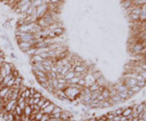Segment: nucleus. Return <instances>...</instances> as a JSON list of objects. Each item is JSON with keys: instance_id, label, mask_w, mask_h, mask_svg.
<instances>
[{"instance_id": "nucleus-15", "label": "nucleus", "mask_w": 146, "mask_h": 121, "mask_svg": "<svg viewBox=\"0 0 146 121\" xmlns=\"http://www.w3.org/2000/svg\"><path fill=\"white\" fill-rule=\"evenodd\" d=\"M101 95L103 96V98L105 100H108L110 98V91H109V89L107 87H104V89L101 92Z\"/></svg>"}, {"instance_id": "nucleus-13", "label": "nucleus", "mask_w": 146, "mask_h": 121, "mask_svg": "<svg viewBox=\"0 0 146 121\" xmlns=\"http://www.w3.org/2000/svg\"><path fill=\"white\" fill-rule=\"evenodd\" d=\"M17 105L22 109V110H24V108H25V106H26V103H25V101H24V98L23 97H19L18 100H17Z\"/></svg>"}, {"instance_id": "nucleus-3", "label": "nucleus", "mask_w": 146, "mask_h": 121, "mask_svg": "<svg viewBox=\"0 0 146 121\" xmlns=\"http://www.w3.org/2000/svg\"><path fill=\"white\" fill-rule=\"evenodd\" d=\"M143 48H144L143 43H140V42H137V43H135V44H134L131 47V50H132L133 54H135V55L141 54Z\"/></svg>"}, {"instance_id": "nucleus-33", "label": "nucleus", "mask_w": 146, "mask_h": 121, "mask_svg": "<svg viewBox=\"0 0 146 121\" xmlns=\"http://www.w3.org/2000/svg\"><path fill=\"white\" fill-rule=\"evenodd\" d=\"M146 84V80H141V81H137L136 82V85H138L139 87H143V86H145Z\"/></svg>"}, {"instance_id": "nucleus-19", "label": "nucleus", "mask_w": 146, "mask_h": 121, "mask_svg": "<svg viewBox=\"0 0 146 121\" xmlns=\"http://www.w3.org/2000/svg\"><path fill=\"white\" fill-rule=\"evenodd\" d=\"M133 113V108H124V110H123V113H122V115L123 116H129L130 114H132Z\"/></svg>"}, {"instance_id": "nucleus-5", "label": "nucleus", "mask_w": 146, "mask_h": 121, "mask_svg": "<svg viewBox=\"0 0 146 121\" xmlns=\"http://www.w3.org/2000/svg\"><path fill=\"white\" fill-rule=\"evenodd\" d=\"M84 79L86 81V86L85 87H89L93 83H95L97 81V79H96V77H94L93 73H87L85 75V77H84Z\"/></svg>"}, {"instance_id": "nucleus-28", "label": "nucleus", "mask_w": 146, "mask_h": 121, "mask_svg": "<svg viewBox=\"0 0 146 121\" xmlns=\"http://www.w3.org/2000/svg\"><path fill=\"white\" fill-rule=\"evenodd\" d=\"M42 97H43V95H42V93L39 92V91H36L33 94V96H32L33 99H40V98H42Z\"/></svg>"}, {"instance_id": "nucleus-7", "label": "nucleus", "mask_w": 146, "mask_h": 121, "mask_svg": "<svg viewBox=\"0 0 146 121\" xmlns=\"http://www.w3.org/2000/svg\"><path fill=\"white\" fill-rule=\"evenodd\" d=\"M16 106H17V100H10V101H8L7 103H5L4 109L6 110V111L10 112V111L15 110Z\"/></svg>"}, {"instance_id": "nucleus-12", "label": "nucleus", "mask_w": 146, "mask_h": 121, "mask_svg": "<svg viewBox=\"0 0 146 121\" xmlns=\"http://www.w3.org/2000/svg\"><path fill=\"white\" fill-rule=\"evenodd\" d=\"M55 107H56V105H55V104H53V103H51V104H50V105H49L46 109H44V110H42V111H43V113H45V114H51Z\"/></svg>"}, {"instance_id": "nucleus-41", "label": "nucleus", "mask_w": 146, "mask_h": 121, "mask_svg": "<svg viewBox=\"0 0 146 121\" xmlns=\"http://www.w3.org/2000/svg\"><path fill=\"white\" fill-rule=\"evenodd\" d=\"M2 80H3V77H2L1 76H0V85L2 84Z\"/></svg>"}, {"instance_id": "nucleus-39", "label": "nucleus", "mask_w": 146, "mask_h": 121, "mask_svg": "<svg viewBox=\"0 0 146 121\" xmlns=\"http://www.w3.org/2000/svg\"><path fill=\"white\" fill-rule=\"evenodd\" d=\"M139 74H140V75L143 77V78H144V79L146 80V71H145V70H143V71H142L141 73H139Z\"/></svg>"}, {"instance_id": "nucleus-2", "label": "nucleus", "mask_w": 146, "mask_h": 121, "mask_svg": "<svg viewBox=\"0 0 146 121\" xmlns=\"http://www.w3.org/2000/svg\"><path fill=\"white\" fill-rule=\"evenodd\" d=\"M17 42H32L35 39V35L32 33H24L16 31L15 33Z\"/></svg>"}, {"instance_id": "nucleus-9", "label": "nucleus", "mask_w": 146, "mask_h": 121, "mask_svg": "<svg viewBox=\"0 0 146 121\" xmlns=\"http://www.w3.org/2000/svg\"><path fill=\"white\" fill-rule=\"evenodd\" d=\"M136 82H137V80L135 78H126V79H124V83L126 84V86L129 89L136 85Z\"/></svg>"}, {"instance_id": "nucleus-11", "label": "nucleus", "mask_w": 146, "mask_h": 121, "mask_svg": "<svg viewBox=\"0 0 146 121\" xmlns=\"http://www.w3.org/2000/svg\"><path fill=\"white\" fill-rule=\"evenodd\" d=\"M32 110H33V108L32 106H29V105H26L24 110H23V115L26 116V117H29L32 113Z\"/></svg>"}, {"instance_id": "nucleus-38", "label": "nucleus", "mask_w": 146, "mask_h": 121, "mask_svg": "<svg viewBox=\"0 0 146 121\" xmlns=\"http://www.w3.org/2000/svg\"><path fill=\"white\" fill-rule=\"evenodd\" d=\"M97 100H98V101H99V102H102V101H104V98H103V96H102V95H101V94H99V95H98V97H97Z\"/></svg>"}, {"instance_id": "nucleus-26", "label": "nucleus", "mask_w": 146, "mask_h": 121, "mask_svg": "<svg viewBox=\"0 0 146 121\" xmlns=\"http://www.w3.org/2000/svg\"><path fill=\"white\" fill-rule=\"evenodd\" d=\"M62 112V109L60 108V107H58V106H56L55 108H54V110L52 111V113L51 114H55V113H61Z\"/></svg>"}, {"instance_id": "nucleus-43", "label": "nucleus", "mask_w": 146, "mask_h": 121, "mask_svg": "<svg viewBox=\"0 0 146 121\" xmlns=\"http://www.w3.org/2000/svg\"><path fill=\"white\" fill-rule=\"evenodd\" d=\"M0 99H1V97H0Z\"/></svg>"}, {"instance_id": "nucleus-8", "label": "nucleus", "mask_w": 146, "mask_h": 121, "mask_svg": "<svg viewBox=\"0 0 146 121\" xmlns=\"http://www.w3.org/2000/svg\"><path fill=\"white\" fill-rule=\"evenodd\" d=\"M29 60H30V64H32V63H41L45 59L43 57H41L40 54H34L29 57Z\"/></svg>"}, {"instance_id": "nucleus-36", "label": "nucleus", "mask_w": 146, "mask_h": 121, "mask_svg": "<svg viewBox=\"0 0 146 121\" xmlns=\"http://www.w3.org/2000/svg\"><path fill=\"white\" fill-rule=\"evenodd\" d=\"M63 0H50V3H54V4H61Z\"/></svg>"}, {"instance_id": "nucleus-40", "label": "nucleus", "mask_w": 146, "mask_h": 121, "mask_svg": "<svg viewBox=\"0 0 146 121\" xmlns=\"http://www.w3.org/2000/svg\"><path fill=\"white\" fill-rule=\"evenodd\" d=\"M88 121H97V119L94 117V118H91V119H89V120H88Z\"/></svg>"}, {"instance_id": "nucleus-18", "label": "nucleus", "mask_w": 146, "mask_h": 121, "mask_svg": "<svg viewBox=\"0 0 146 121\" xmlns=\"http://www.w3.org/2000/svg\"><path fill=\"white\" fill-rule=\"evenodd\" d=\"M53 32L56 34V36H60V35H62V34L65 33L63 27H57V28H56L55 30H53Z\"/></svg>"}, {"instance_id": "nucleus-6", "label": "nucleus", "mask_w": 146, "mask_h": 121, "mask_svg": "<svg viewBox=\"0 0 146 121\" xmlns=\"http://www.w3.org/2000/svg\"><path fill=\"white\" fill-rule=\"evenodd\" d=\"M18 46H19V48L23 52H25L27 49H29L30 48L34 47L31 42H18Z\"/></svg>"}, {"instance_id": "nucleus-24", "label": "nucleus", "mask_w": 146, "mask_h": 121, "mask_svg": "<svg viewBox=\"0 0 146 121\" xmlns=\"http://www.w3.org/2000/svg\"><path fill=\"white\" fill-rule=\"evenodd\" d=\"M144 108H145V104H140V105H136V110H137V112H138V114L139 113H141L143 110H144Z\"/></svg>"}, {"instance_id": "nucleus-4", "label": "nucleus", "mask_w": 146, "mask_h": 121, "mask_svg": "<svg viewBox=\"0 0 146 121\" xmlns=\"http://www.w3.org/2000/svg\"><path fill=\"white\" fill-rule=\"evenodd\" d=\"M47 11H48V4H46V3L40 5L39 7H37L36 8V17H37V19L42 18L47 13Z\"/></svg>"}, {"instance_id": "nucleus-1", "label": "nucleus", "mask_w": 146, "mask_h": 121, "mask_svg": "<svg viewBox=\"0 0 146 121\" xmlns=\"http://www.w3.org/2000/svg\"><path fill=\"white\" fill-rule=\"evenodd\" d=\"M81 91L79 88H77L76 86H74V84H71L64 89V92L67 96V98L70 101H73V100H76L80 96L81 94Z\"/></svg>"}, {"instance_id": "nucleus-23", "label": "nucleus", "mask_w": 146, "mask_h": 121, "mask_svg": "<svg viewBox=\"0 0 146 121\" xmlns=\"http://www.w3.org/2000/svg\"><path fill=\"white\" fill-rule=\"evenodd\" d=\"M35 79L37 80V82H39V83H43V82H47L49 78H48L47 77H35Z\"/></svg>"}, {"instance_id": "nucleus-22", "label": "nucleus", "mask_w": 146, "mask_h": 121, "mask_svg": "<svg viewBox=\"0 0 146 121\" xmlns=\"http://www.w3.org/2000/svg\"><path fill=\"white\" fill-rule=\"evenodd\" d=\"M75 77V72L74 71H69L67 74L64 76V78L66 79V80H69V79H71L72 77Z\"/></svg>"}, {"instance_id": "nucleus-32", "label": "nucleus", "mask_w": 146, "mask_h": 121, "mask_svg": "<svg viewBox=\"0 0 146 121\" xmlns=\"http://www.w3.org/2000/svg\"><path fill=\"white\" fill-rule=\"evenodd\" d=\"M14 83H15V77H13L10 81H8V83L6 84V86H7V87L11 88V87H13V86H14Z\"/></svg>"}, {"instance_id": "nucleus-34", "label": "nucleus", "mask_w": 146, "mask_h": 121, "mask_svg": "<svg viewBox=\"0 0 146 121\" xmlns=\"http://www.w3.org/2000/svg\"><path fill=\"white\" fill-rule=\"evenodd\" d=\"M56 79H57L58 83H67V81L64 77H59V78H56Z\"/></svg>"}, {"instance_id": "nucleus-44", "label": "nucleus", "mask_w": 146, "mask_h": 121, "mask_svg": "<svg viewBox=\"0 0 146 121\" xmlns=\"http://www.w3.org/2000/svg\"><path fill=\"white\" fill-rule=\"evenodd\" d=\"M105 121H107V120H105Z\"/></svg>"}, {"instance_id": "nucleus-37", "label": "nucleus", "mask_w": 146, "mask_h": 121, "mask_svg": "<svg viewBox=\"0 0 146 121\" xmlns=\"http://www.w3.org/2000/svg\"><path fill=\"white\" fill-rule=\"evenodd\" d=\"M121 116L122 115H115L113 118V121H121Z\"/></svg>"}, {"instance_id": "nucleus-25", "label": "nucleus", "mask_w": 146, "mask_h": 121, "mask_svg": "<svg viewBox=\"0 0 146 121\" xmlns=\"http://www.w3.org/2000/svg\"><path fill=\"white\" fill-rule=\"evenodd\" d=\"M43 111L42 110H40L38 113H36L35 114V116H34V120L35 121H40L41 120V118H42V116H43Z\"/></svg>"}, {"instance_id": "nucleus-21", "label": "nucleus", "mask_w": 146, "mask_h": 121, "mask_svg": "<svg viewBox=\"0 0 146 121\" xmlns=\"http://www.w3.org/2000/svg\"><path fill=\"white\" fill-rule=\"evenodd\" d=\"M99 87H100V86H99V85L97 84V82L96 81V82L93 83L91 86H89V89H90L91 92H94V91H97V90L99 89Z\"/></svg>"}, {"instance_id": "nucleus-31", "label": "nucleus", "mask_w": 146, "mask_h": 121, "mask_svg": "<svg viewBox=\"0 0 146 121\" xmlns=\"http://www.w3.org/2000/svg\"><path fill=\"white\" fill-rule=\"evenodd\" d=\"M51 103H52V102H51L50 100L48 99V100H47V101L45 102V103H44V104H43V105L41 106V110H44V109H46V108H47V107H48V106H49V105H50Z\"/></svg>"}, {"instance_id": "nucleus-16", "label": "nucleus", "mask_w": 146, "mask_h": 121, "mask_svg": "<svg viewBox=\"0 0 146 121\" xmlns=\"http://www.w3.org/2000/svg\"><path fill=\"white\" fill-rule=\"evenodd\" d=\"M44 3H45L44 0H33V1L30 2L31 6L34 7V8H37V7H39L40 5H42V4H44Z\"/></svg>"}, {"instance_id": "nucleus-14", "label": "nucleus", "mask_w": 146, "mask_h": 121, "mask_svg": "<svg viewBox=\"0 0 146 121\" xmlns=\"http://www.w3.org/2000/svg\"><path fill=\"white\" fill-rule=\"evenodd\" d=\"M14 77V76H13V74H9V75H7L6 77H3V80H2V85L3 86H6V84L8 83V81H10L12 78Z\"/></svg>"}, {"instance_id": "nucleus-35", "label": "nucleus", "mask_w": 146, "mask_h": 121, "mask_svg": "<svg viewBox=\"0 0 146 121\" xmlns=\"http://www.w3.org/2000/svg\"><path fill=\"white\" fill-rule=\"evenodd\" d=\"M61 113H55V114H51V117H54L56 119H60Z\"/></svg>"}, {"instance_id": "nucleus-29", "label": "nucleus", "mask_w": 146, "mask_h": 121, "mask_svg": "<svg viewBox=\"0 0 146 121\" xmlns=\"http://www.w3.org/2000/svg\"><path fill=\"white\" fill-rule=\"evenodd\" d=\"M140 89H141V87H139L138 85H135V86H133L132 88H130V90H131L133 93H137V92H139Z\"/></svg>"}, {"instance_id": "nucleus-42", "label": "nucleus", "mask_w": 146, "mask_h": 121, "mask_svg": "<svg viewBox=\"0 0 146 121\" xmlns=\"http://www.w3.org/2000/svg\"><path fill=\"white\" fill-rule=\"evenodd\" d=\"M138 121H146V120H144L143 118H138Z\"/></svg>"}, {"instance_id": "nucleus-30", "label": "nucleus", "mask_w": 146, "mask_h": 121, "mask_svg": "<svg viewBox=\"0 0 146 121\" xmlns=\"http://www.w3.org/2000/svg\"><path fill=\"white\" fill-rule=\"evenodd\" d=\"M50 118H51V114H45V113H44L40 121H48Z\"/></svg>"}, {"instance_id": "nucleus-27", "label": "nucleus", "mask_w": 146, "mask_h": 121, "mask_svg": "<svg viewBox=\"0 0 146 121\" xmlns=\"http://www.w3.org/2000/svg\"><path fill=\"white\" fill-rule=\"evenodd\" d=\"M132 4H133V1H131V0H126L125 2H123V6L125 8H130V7H132Z\"/></svg>"}, {"instance_id": "nucleus-20", "label": "nucleus", "mask_w": 146, "mask_h": 121, "mask_svg": "<svg viewBox=\"0 0 146 121\" xmlns=\"http://www.w3.org/2000/svg\"><path fill=\"white\" fill-rule=\"evenodd\" d=\"M79 78H80V77H72L71 79H69V80H66V81H67V86L71 85V84H77L79 81Z\"/></svg>"}, {"instance_id": "nucleus-10", "label": "nucleus", "mask_w": 146, "mask_h": 121, "mask_svg": "<svg viewBox=\"0 0 146 121\" xmlns=\"http://www.w3.org/2000/svg\"><path fill=\"white\" fill-rule=\"evenodd\" d=\"M23 83V77H22V75H20L19 77H15V83H14V88H20L21 85Z\"/></svg>"}, {"instance_id": "nucleus-17", "label": "nucleus", "mask_w": 146, "mask_h": 121, "mask_svg": "<svg viewBox=\"0 0 146 121\" xmlns=\"http://www.w3.org/2000/svg\"><path fill=\"white\" fill-rule=\"evenodd\" d=\"M10 90V87H7V86H4V87H2L0 89V97L3 99L5 96H6V94L8 93V91Z\"/></svg>"}]
</instances>
